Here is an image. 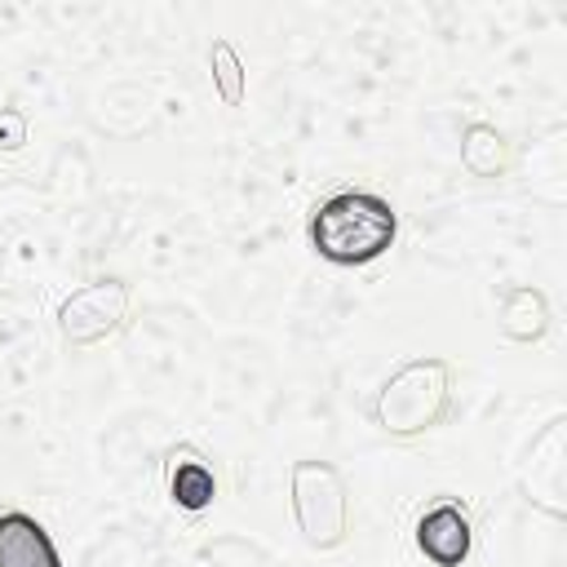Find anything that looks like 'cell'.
I'll list each match as a JSON object with an SVG mask.
<instances>
[{
  "instance_id": "1",
  "label": "cell",
  "mask_w": 567,
  "mask_h": 567,
  "mask_svg": "<svg viewBox=\"0 0 567 567\" xmlns=\"http://www.w3.org/2000/svg\"><path fill=\"white\" fill-rule=\"evenodd\" d=\"M310 239H315L319 257H328L337 266H363L394 244V213L377 195L346 190L315 208Z\"/></svg>"
},
{
  "instance_id": "2",
  "label": "cell",
  "mask_w": 567,
  "mask_h": 567,
  "mask_svg": "<svg viewBox=\"0 0 567 567\" xmlns=\"http://www.w3.org/2000/svg\"><path fill=\"white\" fill-rule=\"evenodd\" d=\"M0 567H62L49 532L31 514H0Z\"/></svg>"
},
{
  "instance_id": "3",
  "label": "cell",
  "mask_w": 567,
  "mask_h": 567,
  "mask_svg": "<svg viewBox=\"0 0 567 567\" xmlns=\"http://www.w3.org/2000/svg\"><path fill=\"white\" fill-rule=\"evenodd\" d=\"M416 545L439 567H456L470 554V523L456 505H439L416 523Z\"/></svg>"
},
{
  "instance_id": "4",
  "label": "cell",
  "mask_w": 567,
  "mask_h": 567,
  "mask_svg": "<svg viewBox=\"0 0 567 567\" xmlns=\"http://www.w3.org/2000/svg\"><path fill=\"white\" fill-rule=\"evenodd\" d=\"M173 501H177L182 509H204V505L213 501V474H208L199 461L177 465V474H173Z\"/></svg>"
}]
</instances>
